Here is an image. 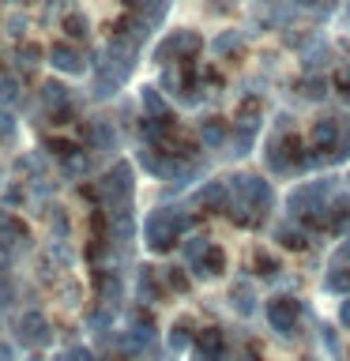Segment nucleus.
<instances>
[{
	"label": "nucleus",
	"mask_w": 350,
	"mask_h": 361,
	"mask_svg": "<svg viewBox=\"0 0 350 361\" xmlns=\"http://www.w3.org/2000/svg\"><path fill=\"white\" fill-rule=\"evenodd\" d=\"M230 192H234V222L237 226H256L271 214V203H275V192L264 177L256 173H234L230 177Z\"/></svg>",
	"instance_id": "nucleus-1"
},
{
	"label": "nucleus",
	"mask_w": 350,
	"mask_h": 361,
	"mask_svg": "<svg viewBox=\"0 0 350 361\" xmlns=\"http://www.w3.org/2000/svg\"><path fill=\"white\" fill-rule=\"evenodd\" d=\"M335 196V177H320V180H309V185L294 188L290 200H286V211L290 219H301L305 226H324V214H327V200Z\"/></svg>",
	"instance_id": "nucleus-2"
},
{
	"label": "nucleus",
	"mask_w": 350,
	"mask_h": 361,
	"mask_svg": "<svg viewBox=\"0 0 350 361\" xmlns=\"http://www.w3.org/2000/svg\"><path fill=\"white\" fill-rule=\"evenodd\" d=\"M192 226V219L185 211H177V207H158L151 219H147V245L155 248V252H166V248H174L177 245V237L185 233Z\"/></svg>",
	"instance_id": "nucleus-3"
},
{
	"label": "nucleus",
	"mask_w": 350,
	"mask_h": 361,
	"mask_svg": "<svg viewBox=\"0 0 350 361\" xmlns=\"http://www.w3.org/2000/svg\"><path fill=\"white\" fill-rule=\"evenodd\" d=\"M267 324H271V331L282 335V338H294L298 335V324H301V305L286 298V293H279V298H271L267 301Z\"/></svg>",
	"instance_id": "nucleus-4"
},
{
	"label": "nucleus",
	"mask_w": 350,
	"mask_h": 361,
	"mask_svg": "<svg viewBox=\"0 0 350 361\" xmlns=\"http://www.w3.org/2000/svg\"><path fill=\"white\" fill-rule=\"evenodd\" d=\"M343 132H346V124H343V121L320 117V121H316L313 128H309V147L324 158V162H332L335 151H339V140H343Z\"/></svg>",
	"instance_id": "nucleus-5"
},
{
	"label": "nucleus",
	"mask_w": 350,
	"mask_h": 361,
	"mask_svg": "<svg viewBox=\"0 0 350 361\" xmlns=\"http://www.w3.org/2000/svg\"><path fill=\"white\" fill-rule=\"evenodd\" d=\"M200 45H203V42H200V34H196V30H174L162 45H158L155 61L169 64V61H177V56H181V61H188V56L200 49Z\"/></svg>",
	"instance_id": "nucleus-6"
},
{
	"label": "nucleus",
	"mask_w": 350,
	"mask_h": 361,
	"mask_svg": "<svg viewBox=\"0 0 350 361\" xmlns=\"http://www.w3.org/2000/svg\"><path fill=\"white\" fill-rule=\"evenodd\" d=\"M196 207L203 211H226V207H234V192H230V180H207L200 192H196Z\"/></svg>",
	"instance_id": "nucleus-7"
},
{
	"label": "nucleus",
	"mask_w": 350,
	"mask_h": 361,
	"mask_svg": "<svg viewBox=\"0 0 350 361\" xmlns=\"http://www.w3.org/2000/svg\"><path fill=\"white\" fill-rule=\"evenodd\" d=\"M324 226H327L332 233H346V230H350V192H335V196L327 200Z\"/></svg>",
	"instance_id": "nucleus-8"
},
{
	"label": "nucleus",
	"mask_w": 350,
	"mask_h": 361,
	"mask_svg": "<svg viewBox=\"0 0 350 361\" xmlns=\"http://www.w3.org/2000/svg\"><path fill=\"white\" fill-rule=\"evenodd\" d=\"M102 192H106V200L109 203H124L132 196V173H128V166H117L113 173L102 180Z\"/></svg>",
	"instance_id": "nucleus-9"
},
{
	"label": "nucleus",
	"mask_w": 350,
	"mask_h": 361,
	"mask_svg": "<svg viewBox=\"0 0 350 361\" xmlns=\"http://www.w3.org/2000/svg\"><path fill=\"white\" fill-rule=\"evenodd\" d=\"M222 350H226V338L219 327H203L196 335V354L200 361H222Z\"/></svg>",
	"instance_id": "nucleus-10"
},
{
	"label": "nucleus",
	"mask_w": 350,
	"mask_h": 361,
	"mask_svg": "<svg viewBox=\"0 0 350 361\" xmlns=\"http://www.w3.org/2000/svg\"><path fill=\"white\" fill-rule=\"evenodd\" d=\"M222 267H226V256H222V248H207L196 264H192V271H196V279H203V282H211L215 275H222Z\"/></svg>",
	"instance_id": "nucleus-11"
},
{
	"label": "nucleus",
	"mask_w": 350,
	"mask_h": 361,
	"mask_svg": "<svg viewBox=\"0 0 350 361\" xmlns=\"http://www.w3.org/2000/svg\"><path fill=\"white\" fill-rule=\"evenodd\" d=\"M49 61H53V68H61V72H72V75L83 72V56H79L72 45H64V42L49 49Z\"/></svg>",
	"instance_id": "nucleus-12"
},
{
	"label": "nucleus",
	"mask_w": 350,
	"mask_h": 361,
	"mask_svg": "<svg viewBox=\"0 0 350 361\" xmlns=\"http://www.w3.org/2000/svg\"><path fill=\"white\" fill-rule=\"evenodd\" d=\"M132 11L140 16L143 23H151V27H158V23L166 19V11H169V0H128Z\"/></svg>",
	"instance_id": "nucleus-13"
},
{
	"label": "nucleus",
	"mask_w": 350,
	"mask_h": 361,
	"mask_svg": "<svg viewBox=\"0 0 350 361\" xmlns=\"http://www.w3.org/2000/svg\"><path fill=\"white\" fill-rule=\"evenodd\" d=\"M200 135H203V143H207L211 151H219V147H226V143H230V124H226V121H219V117H211V121H203Z\"/></svg>",
	"instance_id": "nucleus-14"
},
{
	"label": "nucleus",
	"mask_w": 350,
	"mask_h": 361,
	"mask_svg": "<svg viewBox=\"0 0 350 361\" xmlns=\"http://www.w3.org/2000/svg\"><path fill=\"white\" fill-rule=\"evenodd\" d=\"M245 45V34L241 30H222L219 38L211 42V49H215V56H230V53H237Z\"/></svg>",
	"instance_id": "nucleus-15"
},
{
	"label": "nucleus",
	"mask_w": 350,
	"mask_h": 361,
	"mask_svg": "<svg viewBox=\"0 0 350 361\" xmlns=\"http://www.w3.org/2000/svg\"><path fill=\"white\" fill-rule=\"evenodd\" d=\"M324 290L339 293V298H350V267H335L324 275Z\"/></svg>",
	"instance_id": "nucleus-16"
},
{
	"label": "nucleus",
	"mask_w": 350,
	"mask_h": 361,
	"mask_svg": "<svg viewBox=\"0 0 350 361\" xmlns=\"http://www.w3.org/2000/svg\"><path fill=\"white\" fill-rule=\"evenodd\" d=\"M230 301H234V312H241V316H253V309H256V293L248 290V282H237Z\"/></svg>",
	"instance_id": "nucleus-17"
},
{
	"label": "nucleus",
	"mask_w": 350,
	"mask_h": 361,
	"mask_svg": "<svg viewBox=\"0 0 350 361\" xmlns=\"http://www.w3.org/2000/svg\"><path fill=\"white\" fill-rule=\"evenodd\" d=\"M275 237H279V241L286 245V248H305V245H309V233L294 230V226H286V222H282L279 230H275Z\"/></svg>",
	"instance_id": "nucleus-18"
},
{
	"label": "nucleus",
	"mask_w": 350,
	"mask_h": 361,
	"mask_svg": "<svg viewBox=\"0 0 350 361\" xmlns=\"http://www.w3.org/2000/svg\"><path fill=\"white\" fill-rule=\"evenodd\" d=\"M327 61H332V49H327V45L316 42V45H313V53L305 49V68H309V72H316V68H324Z\"/></svg>",
	"instance_id": "nucleus-19"
},
{
	"label": "nucleus",
	"mask_w": 350,
	"mask_h": 361,
	"mask_svg": "<svg viewBox=\"0 0 350 361\" xmlns=\"http://www.w3.org/2000/svg\"><path fill=\"white\" fill-rule=\"evenodd\" d=\"M301 94L309 98V102H320V98L327 94V90H324V79L313 72V75H309V79H305V83H301Z\"/></svg>",
	"instance_id": "nucleus-20"
},
{
	"label": "nucleus",
	"mask_w": 350,
	"mask_h": 361,
	"mask_svg": "<svg viewBox=\"0 0 350 361\" xmlns=\"http://www.w3.org/2000/svg\"><path fill=\"white\" fill-rule=\"evenodd\" d=\"M207 248H211L207 237H188V241H185V256H188V264H196V259H200L203 252H207Z\"/></svg>",
	"instance_id": "nucleus-21"
},
{
	"label": "nucleus",
	"mask_w": 350,
	"mask_h": 361,
	"mask_svg": "<svg viewBox=\"0 0 350 361\" xmlns=\"http://www.w3.org/2000/svg\"><path fill=\"white\" fill-rule=\"evenodd\" d=\"M253 267H256V275H264V279L279 271V264H275V259H271L267 252H256V256H253Z\"/></svg>",
	"instance_id": "nucleus-22"
},
{
	"label": "nucleus",
	"mask_w": 350,
	"mask_h": 361,
	"mask_svg": "<svg viewBox=\"0 0 350 361\" xmlns=\"http://www.w3.org/2000/svg\"><path fill=\"white\" fill-rule=\"evenodd\" d=\"M143 106L151 109V117H162V94L155 87H143Z\"/></svg>",
	"instance_id": "nucleus-23"
},
{
	"label": "nucleus",
	"mask_w": 350,
	"mask_h": 361,
	"mask_svg": "<svg viewBox=\"0 0 350 361\" xmlns=\"http://www.w3.org/2000/svg\"><path fill=\"white\" fill-rule=\"evenodd\" d=\"M140 290H143V298H147V301H155L158 293H162V282H155V275H151V271H143V279H140Z\"/></svg>",
	"instance_id": "nucleus-24"
},
{
	"label": "nucleus",
	"mask_w": 350,
	"mask_h": 361,
	"mask_svg": "<svg viewBox=\"0 0 350 361\" xmlns=\"http://www.w3.org/2000/svg\"><path fill=\"white\" fill-rule=\"evenodd\" d=\"M64 30L72 34V38H87V19L83 16H68L64 19Z\"/></svg>",
	"instance_id": "nucleus-25"
},
{
	"label": "nucleus",
	"mask_w": 350,
	"mask_h": 361,
	"mask_svg": "<svg viewBox=\"0 0 350 361\" xmlns=\"http://www.w3.org/2000/svg\"><path fill=\"white\" fill-rule=\"evenodd\" d=\"M346 158H350V124H346L343 140H339V151H335V158H332V162H346Z\"/></svg>",
	"instance_id": "nucleus-26"
},
{
	"label": "nucleus",
	"mask_w": 350,
	"mask_h": 361,
	"mask_svg": "<svg viewBox=\"0 0 350 361\" xmlns=\"http://www.w3.org/2000/svg\"><path fill=\"white\" fill-rule=\"evenodd\" d=\"M166 279H169V286H174V290H185V286H188V279L181 275V267H169Z\"/></svg>",
	"instance_id": "nucleus-27"
},
{
	"label": "nucleus",
	"mask_w": 350,
	"mask_h": 361,
	"mask_svg": "<svg viewBox=\"0 0 350 361\" xmlns=\"http://www.w3.org/2000/svg\"><path fill=\"white\" fill-rule=\"evenodd\" d=\"M335 87H339V90H343V94H350V64H346V68H343V72H339V75H335Z\"/></svg>",
	"instance_id": "nucleus-28"
},
{
	"label": "nucleus",
	"mask_w": 350,
	"mask_h": 361,
	"mask_svg": "<svg viewBox=\"0 0 350 361\" xmlns=\"http://www.w3.org/2000/svg\"><path fill=\"white\" fill-rule=\"evenodd\" d=\"M45 98H49V102H56V106H61V102H64V87L49 83V87H45Z\"/></svg>",
	"instance_id": "nucleus-29"
},
{
	"label": "nucleus",
	"mask_w": 350,
	"mask_h": 361,
	"mask_svg": "<svg viewBox=\"0 0 350 361\" xmlns=\"http://www.w3.org/2000/svg\"><path fill=\"white\" fill-rule=\"evenodd\" d=\"M335 264H350V237L335 248Z\"/></svg>",
	"instance_id": "nucleus-30"
},
{
	"label": "nucleus",
	"mask_w": 350,
	"mask_h": 361,
	"mask_svg": "<svg viewBox=\"0 0 350 361\" xmlns=\"http://www.w3.org/2000/svg\"><path fill=\"white\" fill-rule=\"evenodd\" d=\"M38 56H42V53H38V45H27V49L19 53V61H27V64H38Z\"/></svg>",
	"instance_id": "nucleus-31"
},
{
	"label": "nucleus",
	"mask_w": 350,
	"mask_h": 361,
	"mask_svg": "<svg viewBox=\"0 0 350 361\" xmlns=\"http://www.w3.org/2000/svg\"><path fill=\"white\" fill-rule=\"evenodd\" d=\"M339 324H343V327H350V298H346L343 305H339Z\"/></svg>",
	"instance_id": "nucleus-32"
},
{
	"label": "nucleus",
	"mask_w": 350,
	"mask_h": 361,
	"mask_svg": "<svg viewBox=\"0 0 350 361\" xmlns=\"http://www.w3.org/2000/svg\"><path fill=\"white\" fill-rule=\"evenodd\" d=\"M298 4H301V8H320V11H327V8H332V0H298Z\"/></svg>",
	"instance_id": "nucleus-33"
}]
</instances>
